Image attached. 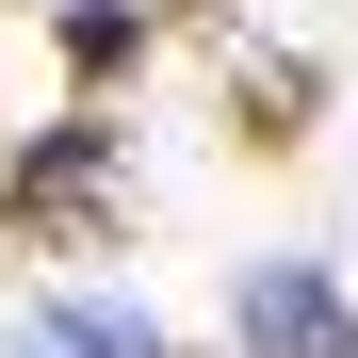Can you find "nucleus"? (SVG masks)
Returning <instances> with one entry per match:
<instances>
[{
	"label": "nucleus",
	"mask_w": 358,
	"mask_h": 358,
	"mask_svg": "<svg viewBox=\"0 0 358 358\" xmlns=\"http://www.w3.org/2000/svg\"><path fill=\"white\" fill-rule=\"evenodd\" d=\"M228 326H245V358H358V326H342V277H326V261H245Z\"/></svg>",
	"instance_id": "nucleus-1"
},
{
	"label": "nucleus",
	"mask_w": 358,
	"mask_h": 358,
	"mask_svg": "<svg viewBox=\"0 0 358 358\" xmlns=\"http://www.w3.org/2000/svg\"><path fill=\"white\" fill-rule=\"evenodd\" d=\"M114 147H131L114 114H66V131H33L17 163H0V212H17V228H66L98 179H114Z\"/></svg>",
	"instance_id": "nucleus-2"
},
{
	"label": "nucleus",
	"mask_w": 358,
	"mask_h": 358,
	"mask_svg": "<svg viewBox=\"0 0 358 358\" xmlns=\"http://www.w3.org/2000/svg\"><path fill=\"white\" fill-rule=\"evenodd\" d=\"M49 342L66 358H147V310L131 293H49Z\"/></svg>",
	"instance_id": "nucleus-3"
},
{
	"label": "nucleus",
	"mask_w": 358,
	"mask_h": 358,
	"mask_svg": "<svg viewBox=\"0 0 358 358\" xmlns=\"http://www.w3.org/2000/svg\"><path fill=\"white\" fill-rule=\"evenodd\" d=\"M131 49H147V17H131V0H66V66H82V82H114Z\"/></svg>",
	"instance_id": "nucleus-4"
},
{
	"label": "nucleus",
	"mask_w": 358,
	"mask_h": 358,
	"mask_svg": "<svg viewBox=\"0 0 358 358\" xmlns=\"http://www.w3.org/2000/svg\"><path fill=\"white\" fill-rule=\"evenodd\" d=\"M17 358H66V342H49V326H33V342H17Z\"/></svg>",
	"instance_id": "nucleus-5"
}]
</instances>
